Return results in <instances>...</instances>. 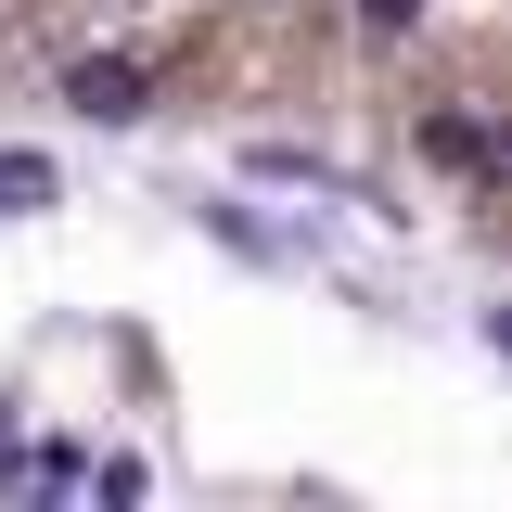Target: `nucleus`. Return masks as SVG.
<instances>
[{"label": "nucleus", "mask_w": 512, "mask_h": 512, "mask_svg": "<svg viewBox=\"0 0 512 512\" xmlns=\"http://www.w3.org/2000/svg\"><path fill=\"white\" fill-rule=\"evenodd\" d=\"M487 0H0V116L64 128H397L487 192Z\"/></svg>", "instance_id": "f257e3e1"}]
</instances>
